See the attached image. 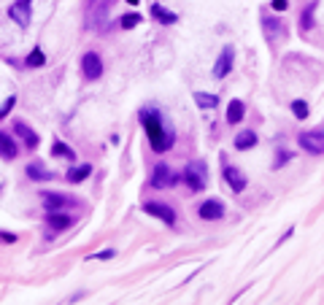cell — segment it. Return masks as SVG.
Masks as SVG:
<instances>
[{"label":"cell","mask_w":324,"mask_h":305,"mask_svg":"<svg viewBox=\"0 0 324 305\" xmlns=\"http://www.w3.org/2000/svg\"><path fill=\"white\" fill-rule=\"evenodd\" d=\"M141 124H144L146 135H149V143H152V148L157 154L168 151V148L173 146V130L165 124L162 114L157 111V108H141Z\"/></svg>","instance_id":"cell-1"},{"label":"cell","mask_w":324,"mask_h":305,"mask_svg":"<svg viewBox=\"0 0 324 305\" xmlns=\"http://www.w3.org/2000/svg\"><path fill=\"white\" fill-rule=\"evenodd\" d=\"M184 186L189 192H203L205 184H208V173H205V162H189V165L184 168Z\"/></svg>","instance_id":"cell-2"},{"label":"cell","mask_w":324,"mask_h":305,"mask_svg":"<svg viewBox=\"0 0 324 305\" xmlns=\"http://www.w3.org/2000/svg\"><path fill=\"white\" fill-rule=\"evenodd\" d=\"M81 73H84L86 81H98L103 76V60L95 52H86L81 57Z\"/></svg>","instance_id":"cell-3"},{"label":"cell","mask_w":324,"mask_h":305,"mask_svg":"<svg viewBox=\"0 0 324 305\" xmlns=\"http://www.w3.org/2000/svg\"><path fill=\"white\" fill-rule=\"evenodd\" d=\"M43 208H46V214H52V211L76 208V200L65 197V194H57V192H43Z\"/></svg>","instance_id":"cell-4"},{"label":"cell","mask_w":324,"mask_h":305,"mask_svg":"<svg viewBox=\"0 0 324 305\" xmlns=\"http://www.w3.org/2000/svg\"><path fill=\"white\" fill-rule=\"evenodd\" d=\"M30 9H33V0H17V3H11L9 17L17 22L19 27H27L30 25Z\"/></svg>","instance_id":"cell-5"},{"label":"cell","mask_w":324,"mask_h":305,"mask_svg":"<svg viewBox=\"0 0 324 305\" xmlns=\"http://www.w3.org/2000/svg\"><path fill=\"white\" fill-rule=\"evenodd\" d=\"M176 184V173H173V168L168 165H157L154 173H152V186L154 189H168V186Z\"/></svg>","instance_id":"cell-6"},{"label":"cell","mask_w":324,"mask_h":305,"mask_svg":"<svg viewBox=\"0 0 324 305\" xmlns=\"http://www.w3.org/2000/svg\"><path fill=\"white\" fill-rule=\"evenodd\" d=\"M144 211L146 214H152V216H157V219H162L165 224H176V211H173L170 206H165V202H146L144 206Z\"/></svg>","instance_id":"cell-7"},{"label":"cell","mask_w":324,"mask_h":305,"mask_svg":"<svg viewBox=\"0 0 324 305\" xmlns=\"http://www.w3.org/2000/svg\"><path fill=\"white\" fill-rule=\"evenodd\" d=\"M222 176H224V181H227V186L235 192V194H241L243 189H246V176L241 173L238 168H233V165H224V170H222Z\"/></svg>","instance_id":"cell-8"},{"label":"cell","mask_w":324,"mask_h":305,"mask_svg":"<svg viewBox=\"0 0 324 305\" xmlns=\"http://www.w3.org/2000/svg\"><path fill=\"white\" fill-rule=\"evenodd\" d=\"M233 57H235L233 46H224L219 60H216V65H213V76H216V79H227V73L233 70Z\"/></svg>","instance_id":"cell-9"},{"label":"cell","mask_w":324,"mask_h":305,"mask_svg":"<svg viewBox=\"0 0 324 305\" xmlns=\"http://www.w3.org/2000/svg\"><path fill=\"white\" fill-rule=\"evenodd\" d=\"M300 146H303L305 151H311V154H324V135L319 130L316 132H303V135H300Z\"/></svg>","instance_id":"cell-10"},{"label":"cell","mask_w":324,"mask_h":305,"mask_svg":"<svg viewBox=\"0 0 324 305\" xmlns=\"http://www.w3.org/2000/svg\"><path fill=\"white\" fill-rule=\"evenodd\" d=\"M197 214H200V219H205V222H216V219L224 216V206L219 200H205L200 208H197Z\"/></svg>","instance_id":"cell-11"},{"label":"cell","mask_w":324,"mask_h":305,"mask_svg":"<svg viewBox=\"0 0 324 305\" xmlns=\"http://www.w3.org/2000/svg\"><path fill=\"white\" fill-rule=\"evenodd\" d=\"M46 222L57 232V230H68V227L73 224V216H62V211H52V214H46Z\"/></svg>","instance_id":"cell-12"},{"label":"cell","mask_w":324,"mask_h":305,"mask_svg":"<svg viewBox=\"0 0 324 305\" xmlns=\"http://www.w3.org/2000/svg\"><path fill=\"white\" fill-rule=\"evenodd\" d=\"M17 140H14L11 135H6V132H0V157H6V160H14L17 157Z\"/></svg>","instance_id":"cell-13"},{"label":"cell","mask_w":324,"mask_h":305,"mask_svg":"<svg viewBox=\"0 0 324 305\" xmlns=\"http://www.w3.org/2000/svg\"><path fill=\"white\" fill-rule=\"evenodd\" d=\"M254 146H257V132L254 130L238 132V138H235V148H238V151H246V148H254Z\"/></svg>","instance_id":"cell-14"},{"label":"cell","mask_w":324,"mask_h":305,"mask_svg":"<svg viewBox=\"0 0 324 305\" xmlns=\"http://www.w3.org/2000/svg\"><path fill=\"white\" fill-rule=\"evenodd\" d=\"M243 114H246V106H243L241 100H233V103L227 106V124H241Z\"/></svg>","instance_id":"cell-15"},{"label":"cell","mask_w":324,"mask_h":305,"mask_svg":"<svg viewBox=\"0 0 324 305\" xmlns=\"http://www.w3.org/2000/svg\"><path fill=\"white\" fill-rule=\"evenodd\" d=\"M14 132H17V135H19L22 140H25V143H27V148H35V146H38V135H35V132L27 127V124L17 122V124H14Z\"/></svg>","instance_id":"cell-16"},{"label":"cell","mask_w":324,"mask_h":305,"mask_svg":"<svg viewBox=\"0 0 324 305\" xmlns=\"http://www.w3.org/2000/svg\"><path fill=\"white\" fill-rule=\"evenodd\" d=\"M152 17H154L157 22H162V25H173V22H178L176 14L168 11V9H162L160 3H154V6H152Z\"/></svg>","instance_id":"cell-17"},{"label":"cell","mask_w":324,"mask_h":305,"mask_svg":"<svg viewBox=\"0 0 324 305\" xmlns=\"http://www.w3.org/2000/svg\"><path fill=\"white\" fill-rule=\"evenodd\" d=\"M262 27H265L267 41H275V38L281 35V25H279V19H275V17H265L262 19Z\"/></svg>","instance_id":"cell-18"},{"label":"cell","mask_w":324,"mask_h":305,"mask_svg":"<svg viewBox=\"0 0 324 305\" xmlns=\"http://www.w3.org/2000/svg\"><path fill=\"white\" fill-rule=\"evenodd\" d=\"M195 103L200 108H216L219 106V97L211 95V92H195Z\"/></svg>","instance_id":"cell-19"},{"label":"cell","mask_w":324,"mask_h":305,"mask_svg":"<svg viewBox=\"0 0 324 305\" xmlns=\"http://www.w3.org/2000/svg\"><path fill=\"white\" fill-rule=\"evenodd\" d=\"M89 173H92V165H78V168H73L68 173V181L70 184H81L84 178H89Z\"/></svg>","instance_id":"cell-20"},{"label":"cell","mask_w":324,"mask_h":305,"mask_svg":"<svg viewBox=\"0 0 324 305\" xmlns=\"http://www.w3.org/2000/svg\"><path fill=\"white\" fill-rule=\"evenodd\" d=\"M27 176H30V178H38V181H49V178H54V173L43 170L41 165H30V168H27Z\"/></svg>","instance_id":"cell-21"},{"label":"cell","mask_w":324,"mask_h":305,"mask_svg":"<svg viewBox=\"0 0 324 305\" xmlns=\"http://www.w3.org/2000/svg\"><path fill=\"white\" fill-rule=\"evenodd\" d=\"M52 154H54V157H65V160H73V157H76V154L70 151V148H68L65 143H62V140H54V146H52Z\"/></svg>","instance_id":"cell-22"},{"label":"cell","mask_w":324,"mask_h":305,"mask_svg":"<svg viewBox=\"0 0 324 305\" xmlns=\"http://www.w3.org/2000/svg\"><path fill=\"white\" fill-rule=\"evenodd\" d=\"M313 11H316V3H313V6H308V9L303 11V22H300V30H303V33H308V30H311V22H313Z\"/></svg>","instance_id":"cell-23"},{"label":"cell","mask_w":324,"mask_h":305,"mask_svg":"<svg viewBox=\"0 0 324 305\" xmlns=\"http://www.w3.org/2000/svg\"><path fill=\"white\" fill-rule=\"evenodd\" d=\"M43 62H46V57H43V52H41V49H38V46H35V49L30 52V57H27V65H30V68H41Z\"/></svg>","instance_id":"cell-24"},{"label":"cell","mask_w":324,"mask_h":305,"mask_svg":"<svg viewBox=\"0 0 324 305\" xmlns=\"http://www.w3.org/2000/svg\"><path fill=\"white\" fill-rule=\"evenodd\" d=\"M292 114H295L297 119H308V103L305 100H295V103H292Z\"/></svg>","instance_id":"cell-25"},{"label":"cell","mask_w":324,"mask_h":305,"mask_svg":"<svg viewBox=\"0 0 324 305\" xmlns=\"http://www.w3.org/2000/svg\"><path fill=\"white\" fill-rule=\"evenodd\" d=\"M141 22V14H124V17L119 19V25L124 27V30H132Z\"/></svg>","instance_id":"cell-26"},{"label":"cell","mask_w":324,"mask_h":305,"mask_svg":"<svg viewBox=\"0 0 324 305\" xmlns=\"http://www.w3.org/2000/svg\"><path fill=\"white\" fill-rule=\"evenodd\" d=\"M289 160H292V154L287 151V148H279V154H275V170H279V168H284Z\"/></svg>","instance_id":"cell-27"},{"label":"cell","mask_w":324,"mask_h":305,"mask_svg":"<svg viewBox=\"0 0 324 305\" xmlns=\"http://www.w3.org/2000/svg\"><path fill=\"white\" fill-rule=\"evenodd\" d=\"M14 103H17V97H14V95L3 100V106H0V119H3V116H6V114L11 111V108H14Z\"/></svg>","instance_id":"cell-28"},{"label":"cell","mask_w":324,"mask_h":305,"mask_svg":"<svg viewBox=\"0 0 324 305\" xmlns=\"http://www.w3.org/2000/svg\"><path fill=\"white\" fill-rule=\"evenodd\" d=\"M111 257H114V251H111V248H106V251H98V254H95V260H111Z\"/></svg>","instance_id":"cell-29"},{"label":"cell","mask_w":324,"mask_h":305,"mask_svg":"<svg viewBox=\"0 0 324 305\" xmlns=\"http://www.w3.org/2000/svg\"><path fill=\"white\" fill-rule=\"evenodd\" d=\"M287 6H289L287 0H273V9H275V11H284V9H287Z\"/></svg>","instance_id":"cell-30"},{"label":"cell","mask_w":324,"mask_h":305,"mask_svg":"<svg viewBox=\"0 0 324 305\" xmlns=\"http://www.w3.org/2000/svg\"><path fill=\"white\" fill-rule=\"evenodd\" d=\"M0 238H3L6 243H14V240H17V235H11V232H0Z\"/></svg>","instance_id":"cell-31"},{"label":"cell","mask_w":324,"mask_h":305,"mask_svg":"<svg viewBox=\"0 0 324 305\" xmlns=\"http://www.w3.org/2000/svg\"><path fill=\"white\" fill-rule=\"evenodd\" d=\"M127 3H130V6H138V3H141V0H127Z\"/></svg>","instance_id":"cell-32"}]
</instances>
